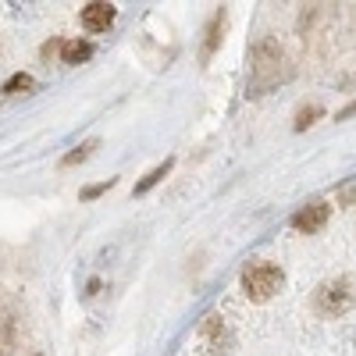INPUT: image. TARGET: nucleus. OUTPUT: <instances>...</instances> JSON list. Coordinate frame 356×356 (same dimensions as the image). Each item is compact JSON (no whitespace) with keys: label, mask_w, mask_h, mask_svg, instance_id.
Instances as JSON below:
<instances>
[{"label":"nucleus","mask_w":356,"mask_h":356,"mask_svg":"<svg viewBox=\"0 0 356 356\" xmlns=\"http://www.w3.org/2000/svg\"><path fill=\"white\" fill-rule=\"evenodd\" d=\"M111 22H114V8H111V4H86V8H82L86 33H107Z\"/></svg>","instance_id":"5"},{"label":"nucleus","mask_w":356,"mask_h":356,"mask_svg":"<svg viewBox=\"0 0 356 356\" xmlns=\"http://www.w3.org/2000/svg\"><path fill=\"white\" fill-rule=\"evenodd\" d=\"M317 114H321V107H317V104H310V107H303L300 114H296V129H300V132H303L307 125H314V118H317Z\"/></svg>","instance_id":"11"},{"label":"nucleus","mask_w":356,"mask_h":356,"mask_svg":"<svg viewBox=\"0 0 356 356\" xmlns=\"http://www.w3.org/2000/svg\"><path fill=\"white\" fill-rule=\"evenodd\" d=\"M29 89H36V79H33V75H25V72H18V75H11V79L4 82V93H11V97L29 93Z\"/></svg>","instance_id":"9"},{"label":"nucleus","mask_w":356,"mask_h":356,"mask_svg":"<svg viewBox=\"0 0 356 356\" xmlns=\"http://www.w3.org/2000/svg\"><path fill=\"white\" fill-rule=\"evenodd\" d=\"M168 171H171V161H164V164H157V168H154L150 175H146V178H143V182H136V196H143V193H150V189H154V186L161 182V178L168 175Z\"/></svg>","instance_id":"10"},{"label":"nucleus","mask_w":356,"mask_h":356,"mask_svg":"<svg viewBox=\"0 0 356 356\" xmlns=\"http://www.w3.org/2000/svg\"><path fill=\"white\" fill-rule=\"evenodd\" d=\"M89 57H93V47H89L86 40H72V43L61 47V61L65 65H82V61H89Z\"/></svg>","instance_id":"7"},{"label":"nucleus","mask_w":356,"mask_h":356,"mask_svg":"<svg viewBox=\"0 0 356 356\" xmlns=\"http://www.w3.org/2000/svg\"><path fill=\"white\" fill-rule=\"evenodd\" d=\"M282 65H285V54L275 40H260L253 47V89L260 86H271L282 79Z\"/></svg>","instance_id":"2"},{"label":"nucleus","mask_w":356,"mask_h":356,"mask_svg":"<svg viewBox=\"0 0 356 356\" xmlns=\"http://www.w3.org/2000/svg\"><path fill=\"white\" fill-rule=\"evenodd\" d=\"M353 114H356V100H353V104H349V107H346V111H339V114H335V118H339V122H346V118H353Z\"/></svg>","instance_id":"15"},{"label":"nucleus","mask_w":356,"mask_h":356,"mask_svg":"<svg viewBox=\"0 0 356 356\" xmlns=\"http://www.w3.org/2000/svg\"><path fill=\"white\" fill-rule=\"evenodd\" d=\"M282 282H285V275H282V267H275V264H250L243 271V292L250 296L253 303L271 300V296L282 289Z\"/></svg>","instance_id":"1"},{"label":"nucleus","mask_w":356,"mask_h":356,"mask_svg":"<svg viewBox=\"0 0 356 356\" xmlns=\"http://www.w3.org/2000/svg\"><path fill=\"white\" fill-rule=\"evenodd\" d=\"M339 203H342V207H356V182H353V186H342Z\"/></svg>","instance_id":"14"},{"label":"nucleus","mask_w":356,"mask_h":356,"mask_svg":"<svg viewBox=\"0 0 356 356\" xmlns=\"http://www.w3.org/2000/svg\"><path fill=\"white\" fill-rule=\"evenodd\" d=\"M114 186V178H107V182H100V186H89V189H82V200H97L100 193H107Z\"/></svg>","instance_id":"13"},{"label":"nucleus","mask_w":356,"mask_h":356,"mask_svg":"<svg viewBox=\"0 0 356 356\" xmlns=\"http://www.w3.org/2000/svg\"><path fill=\"white\" fill-rule=\"evenodd\" d=\"M314 307H317V314H324V317H339V314H346V310L353 307V289H349L346 282H324V285L314 292Z\"/></svg>","instance_id":"3"},{"label":"nucleus","mask_w":356,"mask_h":356,"mask_svg":"<svg viewBox=\"0 0 356 356\" xmlns=\"http://www.w3.org/2000/svg\"><path fill=\"white\" fill-rule=\"evenodd\" d=\"M89 150H97V143H82L75 154H68L65 161H61V168H72V164H79V161H86L89 157Z\"/></svg>","instance_id":"12"},{"label":"nucleus","mask_w":356,"mask_h":356,"mask_svg":"<svg viewBox=\"0 0 356 356\" xmlns=\"http://www.w3.org/2000/svg\"><path fill=\"white\" fill-rule=\"evenodd\" d=\"M221 25H225V11H218V15L211 18V25H207V40H203V50H200L203 61L214 54V47H218V40H221Z\"/></svg>","instance_id":"8"},{"label":"nucleus","mask_w":356,"mask_h":356,"mask_svg":"<svg viewBox=\"0 0 356 356\" xmlns=\"http://www.w3.org/2000/svg\"><path fill=\"white\" fill-rule=\"evenodd\" d=\"M328 203H310V207H303V211H296V218H292V228H300V232H321L324 225H328Z\"/></svg>","instance_id":"4"},{"label":"nucleus","mask_w":356,"mask_h":356,"mask_svg":"<svg viewBox=\"0 0 356 356\" xmlns=\"http://www.w3.org/2000/svg\"><path fill=\"white\" fill-rule=\"evenodd\" d=\"M203 339H207V346H211V353H225V349L232 346V335H228V328H225L221 317H207Z\"/></svg>","instance_id":"6"}]
</instances>
